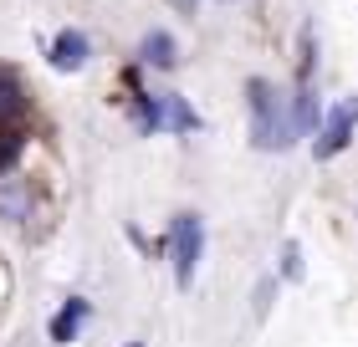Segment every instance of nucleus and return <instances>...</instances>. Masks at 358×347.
<instances>
[{"mask_svg": "<svg viewBox=\"0 0 358 347\" xmlns=\"http://www.w3.org/2000/svg\"><path fill=\"white\" fill-rule=\"evenodd\" d=\"M246 92H251V138L262 143V148L276 154V148H287L292 138L302 133V128H297V108H292L266 77H256Z\"/></svg>", "mask_w": 358, "mask_h": 347, "instance_id": "obj_1", "label": "nucleus"}, {"mask_svg": "<svg viewBox=\"0 0 358 347\" xmlns=\"http://www.w3.org/2000/svg\"><path fill=\"white\" fill-rule=\"evenodd\" d=\"M200 251H205L200 214H174V225H169V260H174V281H179V286H189V281H194Z\"/></svg>", "mask_w": 358, "mask_h": 347, "instance_id": "obj_2", "label": "nucleus"}, {"mask_svg": "<svg viewBox=\"0 0 358 347\" xmlns=\"http://www.w3.org/2000/svg\"><path fill=\"white\" fill-rule=\"evenodd\" d=\"M353 123H358V97H343L333 112H328V123H322V138L313 143V154L328 163L333 154H343V148L353 143Z\"/></svg>", "mask_w": 358, "mask_h": 347, "instance_id": "obj_3", "label": "nucleus"}, {"mask_svg": "<svg viewBox=\"0 0 358 347\" xmlns=\"http://www.w3.org/2000/svg\"><path fill=\"white\" fill-rule=\"evenodd\" d=\"M52 61H57L62 72H77L87 61V36H83V31H62L57 46H52Z\"/></svg>", "mask_w": 358, "mask_h": 347, "instance_id": "obj_4", "label": "nucleus"}, {"mask_svg": "<svg viewBox=\"0 0 358 347\" xmlns=\"http://www.w3.org/2000/svg\"><path fill=\"white\" fill-rule=\"evenodd\" d=\"M83 322H87V302H83V296H72V302L62 307V317L52 322V342H72Z\"/></svg>", "mask_w": 358, "mask_h": 347, "instance_id": "obj_5", "label": "nucleus"}, {"mask_svg": "<svg viewBox=\"0 0 358 347\" xmlns=\"http://www.w3.org/2000/svg\"><path fill=\"white\" fill-rule=\"evenodd\" d=\"M143 61H149V67H169L174 61V41L164 31H149V36H143Z\"/></svg>", "mask_w": 358, "mask_h": 347, "instance_id": "obj_6", "label": "nucleus"}, {"mask_svg": "<svg viewBox=\"0 0 358 347\" xmlns=\"http://www.w3.org/2000/svg\"><path fill=\"white\" fill-rule=\"evenodd\" d=\"M21 82H15V72H0V118H10V112H21Z\"/></svg>", "mask_w": 358, "mask_h": 347, "instance_id": "obj_7", "label": "nucleus"}, {"mask_svg": "<svg viewBox=\"0 0 358 347\" xmlns=\"http://www.w3.org/2000/svg\"><path fill=\"white\" fill-rule=\"evenodd\" d=\"M15 154H21V133H0V174L15 163Z\"/></svg>", "mask_w": 358, "mask_h": 347, "instance_id": "obj_8", "label": "nucleus"}, {"mask_svg": "<svg viewBox=\"0 0 358 347\" xmlns=\"http://www.w3.org/2000/svg\"><path fill=\"white\" fill-rule=\"evenodd\" d=\"M169 6H174L179 15H194V10H200V0H169Z\"/></svg>", "mask_w": 358, "mask_h": 347, "instance_id": "obj_9", "label": "nucleus"}]
</instances>
